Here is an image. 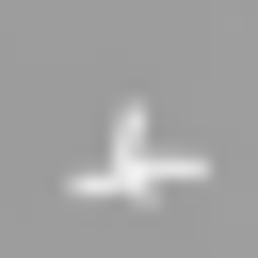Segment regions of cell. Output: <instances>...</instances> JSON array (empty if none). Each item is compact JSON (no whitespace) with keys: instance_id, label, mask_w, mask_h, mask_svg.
Instances as JSON below:
<instances>
[{"instance_id":"cell-1","label":"cell","mask_w":258,"mask_h":258,"mask_svg":"<svg viewBox=\"0 0 258 258\" xmlns=\"http://www.w3.org/2000/svg\"><path fill=\"white\" fill-rule=\"evenodd\" d=\"M194 177H210V161H194L177 129H145V113H129V129L81 161V210H129V194H194Z\"/></svg>"}]
</instances>
